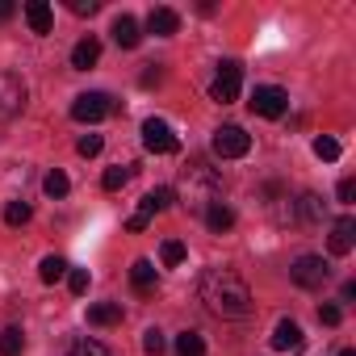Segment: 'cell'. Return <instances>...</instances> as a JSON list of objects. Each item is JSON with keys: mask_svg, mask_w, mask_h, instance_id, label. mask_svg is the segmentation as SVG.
Instances as JSON below:
<instances>
[{"mask_svg": "<svg viewBox=\"0 0 356 356\" xmlns=\"http://www.w3.org/2000/svg\"><path fill=\"white\" fill-rule=\"evenodd\" d=\"M197 293H202L206 310L218 318H248L252 314V289L235 268H206Z\"/></svg>", "mask_w": 356, "mask_h": 356, "instance_id": "6da1fadb", "label": "cell"}, {"mask_svg": "<svg viewBox=\"0 0 356 356\" xmlns=\"http://www.w3.org/2000/svg\"><path fill=\"white\" fill-rule=\"evenodd\" d=\"M218 193H222L218 172L206 168L202 159H193V163L181 172V197H185V206H189L193 214H206V210L218 202Z\"/></svg>", "mask_w": 356, "mask_h": 356, "instance_id": "7a4b0ae2", "label": "cell"}, {"mask_svg": "<svg viewBox=\"0 0 356 356\" xmlns=\"http://www.w3.org/2000/svg\"><path fill=\"white\" fill-rule=\"evenodd\" d=\"M239 88H243V67H239L235 59L218 63L214 84H210V97H214L218 105H231V101H239Z\"/></svg>", "mask_w": 356, "mask_h": 356, "instance_id": "3957f363", "label": "cell"}, {"mask_svg": "<svg viewBox=\"0 0 356 356\" xmlns=\"http://www.w3.org/2000/svg\"><path fill=\"white\" fill-rule=\"evenodd\" d=\"M143 147L151 155H172V151H181V138H176V130L163 118H147L143 122Z\"/></svg>", "mask_w": 356, "mask_h": 356, "instance_id": "277c9868", "label": "cell"}, {"mask_svg": "<svg viewBox=\"0 0 356 356\" xmlns=\"http://www.w3.org/2000/svg\"><path fill=\"white\" fill-rule=\"evenodd\" d=\"M210 147H214V155H218V159H239V155H248V151H252V134H248L243 126H218Z\"/></svg>", "mask_w": 356, "mask_h": 356, "instance_id": "5b68a950", "label": "cell"}, {"mask_svg": "<svg viewBox=\"0 0 356 356\" xmlns=\"http://www.w3.org/2000/svg\"><path fill=\"white\" fill-rule=\"evenodd\" d=\"M26 109V80L13 72H0V122H13Z\"/></svg>", "mask_w": 356, "mask_h": 356, "instance_id": "8992f818", "label": "cell"}, {"mask_svg": "<svg viewBox=\"0 0 356 356\" xmlns=\"http://www.w3.org/2000/svg\"><path fill=\"white\" fill-rule=\"evenodd\" d=\"M327 277H331V268H327L323 256H298V260L289 264V281L302 285V289H318Z\"/></svg>", "mask_w": 356, "mask_h": 356, "instance_id": "52a82bcc", "label": "cell"}, {"mask_svg": "<svg viewBox=\"0 0 356 356\" xmlns=\"http://www.w3.org/2000/svg\"><path fill=\"white\" fill-rule=\"evenodd\" d=\"M248 105H252V113H260V118H281V113L289 109V92L277 88V84H260Z\"/></svg>", "mask_w": 356, "mask_h": 356, "instance_id": "ba28073f", "label": "cell"}, {"mask_svg": "<svg viewBox=\"0 0 356 356\" xmlns=\"http://www.w3.org/2000/svg\"><path fill=\"white\" fill-rule=\"evenodd\" d=\"M109 113H113V97L109 92H80L72 101V118L76 122H101Z\"/></svg>", "mask_w": 356, "mask_h": 356, "instance_id": "9c48e42d", "label": "cell"}, {"mask_svg": "<svg viewBox=\"0 0 356 356\" xmlns=\"http://www.w3.org/2000/svg\"><path fill=\"white\" fill-rule=\"evenodd\" d=\"M327 248H331V256H348L352 248H356V218H335L331 222V239H327Z\"/></svg>", "mask_w": 356, "mask_h": 356, "instance_id": "30bf717a", "label": "cell"}, {"mask_svg": "<svg viewBox=\"0 0 356 356\" xmlns=\"http://www.w3.org/2000/svg\"><path fill=\"white\" fill-rule=\"evenodd\" d=\"M147 30L155 38H172L176 30H181V13H176V9H151L147 13Z\"/></svg>", "mask_w": 356, "mask_h": 356, "instance_id": "8fae6325", "label": "cell"}, {"mask_svg": "<svg viewBox=\"0 0 356 356\" xmlns=\"http://www.w3.org/2000/svg\"><path fill=\"white\" fill-rule=\"evenodd\" d=\"M97 59H101V38H80L76 47H72V67L76 72H88V67H97Z\"/></svg>", "mask_w": 356, "mask_h": 356, "instance_id": "7c38bea8", "label": "cell"}, {"mask_svg": "<svg viewBox=\"0 0 356 356\" xmlns=\"http://www.w3.org/2000/svg\"><path fill=\"white\" fill-rule=\"evenodd\" d=\"M26 22H30L34 34H51L55 30V13H51L47 0H30V5H26Z\"/></svg>", "mask_w": 356, "mask_h": 356, "instance_id": "4fadbf2b", "label": "cell"}, {"mask_svg": "<svg viewBox=\"0 0 356 356\" xmlns=\"http://www.w3.org/2000/svg\"><path fill=\"white\" fill-rule=\"evenodd\" d=\"M113 42H118L122 51H134V47L143 42V34H138V22H134L130 13H122V17L113 22Z\"/></svg>", "mask_w": 356, "mask_h": 356, "instance_id": "5bb4252c", "label": "cell"}, {"mask_svg": "<svg viewBox=\"0 0 356 356\" xmlns=\"http://www.w3.org/2000/svg\"><path fill=\"white\" fill-rule=\"evenodd\" d=\"M273 348L277 352H289V348H302V327L293 318H281L277 331H273Z\"/></svg>", "mask_w": 356, "mask_h": 356, "instance_id": "9a60e30c", "label": "cell"}, {"mask_svg": "<svg viewBox=\"0 0 356 356\" xmlns=\"http://www.w3.org/2000/svg\"><path fill=\"white\" fill-rule=\"evenodd\" d=\"M293 218H298V222H306V227H310V222H323V197H318V193H302V197H298V214H293Z\"/></svg>", "mask_w": 356, "mask_h": 356, "instance_id": "2e32d148", "label": "cell"}, {"mask_svg": "<svg viewBox=\"0 0 356 356\" xmlns=\"http://www.w3.org/2000/svg\"><path fill=\"white\" fill-rule=\"evenodd\" d=\"M206 227H210L214 235L231 231V227H235V210H231V206H222V202H214V206L206 210Z\"/></svg>", "mask_w": 356, "mask_h": 356, "instance_id": "e0dca14e", "label": "cell"}, {"mask_svg": "<svg viewBox=\"0 0 356 356\" xmlns=\"http://www.w3.org/2000/svg\"><path fill=\"white\" fill-rule=\"evenodd\" d=\"M130 176H134V163H113V168L101 176V185H105V193H118L122 185H130Z\"/></svg>", "mask_w": 356, "mask_h": 356, "instance_id": "ac0fdd59", "label": "cell"}, {"mask_svg": "<svg viewBox=\"0 0 356 356\" xmlns=\"http://www.w3.org/2000/svg\"><path fill=\"white\" fill-rule=\"evenodd\" d=\"M88 323H92V327H109V323H122V306H118V302H101V306H88Z\"/></svg>", "mask_w": 356, "mask_h": 356, "instance_id": "d6986e66", "label": "cell"}, {"mask_svg": "<svg viewBox=\"0 0 356 356\" xmlns=\"http://www.w3.org/2000/svg\"><path fill=\"white\" fill-rule=\"evenodd\" d=\"M22 348H26L22 327H5V331H0V356H22Z\"/></svg>", "mask_w": 356, "mask_h": 356, "instance_id": "ffe728a7", "label": "cell"}, {"mask_svg": "<svg viewBox=\"0 0 356 356\" xmlns=\"http://www.w3.org/2000/svg\"><path fill=\"white\" fill-rule=\"evenodd\" d=\"M176 352H181V356H206V339L197 331H181V335H176Z\"/></svg>", "mask_w": 356, "mask_h": 356, "instance_id": "44dd1931", "label": "cell"}, {"mask_svg": "<svg viewBox=\"0 0 356 356\" xmlns=\"http://www.w3.org/2000/svg\"><path fill=\"white\" fill-rule=\"evenodd\" d=\"M159 264H163V268L185 264V243H181V239H163V248H159Z\"/></svg>", "mask_w": 356, "mask_h": 356, "instance_id": "7402d4cb", "label": "cell"}, {"mask_svg": "<svg viewBox=\"0 0 356 356\" xmlns=\"http://www.w3.org/2000/svg\"><path fill=\"white\" fill-rule=\"evenodd\" d=\"M38 277H42L47 285H55L59 277H67V260H63V256H47V260L38 264Z\"/></svg>", "mask_w": 356, "mask_h": 356, "instance_id": "603a6c76", "label": "cell"}, {"mask_svg": "<svg viewBox=\"0 0 356 356\" xmlns=\"http://www.w3.org/2000/svg\"><path fill=\"white\" fill-rule=\"evenodd\" d=\"M130 281H134L138 289H151V285H155V264H151V260H134V264H130Z\"/></svg>", "mask_w": 356, "mask_h": 356, "instance_id": "cb8c5ba5", "label": "cell"}, {"mask_svg": "<svg viewBox=\"0 0 356 356\" xmlns=\"http://www.w3.org/2000/svg\"><path fill=\"white\" fill-rule=\"evenodd\" d=\"M42 189H47V197H67V189H72V181L55 168V172H47V181H42Z\"/></svg>", "mask_w": 356, "mask_h": 356, "instance_id": "d4e9b609", "label": "cell"}, {"mask_svg": "<svg viewBox=\"0 0 356 356\" xmlns=\"http://www.w3.org/2000/svg\"><path fill=\"white\" fill-rule=\"evenodd\" d=\"M314 155H318L323 163H335V159H339V143H335L331 134H318V138H314Z\"/></svg>", "mask_w": 356, "mask_h": 356, "instance_id": "484cf974", "label": "cell"}, {"mask_svg": "<svg viewBox=\"0 0 356 356\" xmlns=\"http://www.w3.org/2000/svg\"><path fill=\"white\" fill-rule=\"evenodd\" d=\"M67 356H113L101 339H80V343H72V352Z\"/></svg>", "mask_w": 356, "mask_h": 356, "instance_id": "4316f807", "label": "cell"}, {"mask_svg": "<svg viewBox=\"0 0 356 356\" xmlns=\"http://www.w3.org/2000/svg\"><path fill=\"white\" fill-rule=\"evenodd\" d=\"M30 214H34V210H30L26 202H9V210H5V222H9V227H26V222H30Z\"/></svg>", "mask_w": 356, "mask_h": 356, "instance_id": "83f0119b", "label": "cell"}, {"mask_svg": "<svg viewBox=\"0 0 356 356\" xmlns=\"http://www.w3.org/2000/svg\"><path fill=\"white\" fill-rule=\"evenodd\" d=\"M155 218V206L143 197V206H138V214H130V222H126V231H147V222Z\"/></svg>", "mask_w": 356, "mask_h": 356, "instance_id": "f1b7e54d", "label": "cell"}, {"mask_svg": "<svg viewBox=\"0 0 356 356\" xmlns=\"http://www.w3.org/2000/svg\"><path fill=\"white\" fill-rule=\"evenodd\" d=\"M163 343H168V339H163V331H159V327H147V331H143V352H147V356H159V352H163Z\"/></svg>", "mask_w": 356, "mask_h": 356, "instance_id": "f546056e", "label": "cell"}, {"mask_svg": "<svg viewBox=\"0 0 356 356\" xmlns=\"http://www.w3.org/2000/svg\"><path fill=\"white\" fill-rule=\"evenodd\" d=\"M101 147H105V138H101V134H84V138L76 143V151H80L84 159H92V155H101Z\"/></svg>", "mask_w": 356, "mask_h": 356, "instance_id": "4dcf8cb0", "label": "cell"}, {"mask_svg": "<svg viewBox=\"0 0 356 356\" xmlns=\"http://www.w3.org/2000/svg\"><path fill=\"white\" fill-rule=\"evenodd\" d=\"M318 323H323V327H339V323H343V310H339L335 302H327V306H318Z\"/></svg>", "mask_w": 356, "mask_h": 356, "instance_id": "1f68e13d", "label": "cell"}, {"mask_svg": "<svg viewBox=\"0 0 356 356\" xmlns=\"http://www.w3.org/2000/svg\"><path fill=\"white\" fill-rule=\"evenodd\" d=\"M67 9H72L76 17H92V13L101 9V0H67Z\"/></svg>", "mask_w": 356, "mask_h": 356, "instance_id": "d6a6232c", "label": "cell"}, {"mask_svg": "<svg viewBox=\"0 0 356 356\" xmlns=\"http://www.w3.org/2000/svg\"><path fill=\"white\" fill-rule=\"evenodd\" d=\"M172 197H176L172 189H151V193H147V202L155 206V214H159V210H168V206H172Z\"/></svg>", "mask_w": 356, "mask_h": 356, "instance_id": "836d02e7", "label": "cell"}, {"mask_svg": "<svg viewBox=\"0 0 356 356\" xmlns=\"http://www.w3.org/2000/svg\"><path fill=\"white\" fill-rule=\"evenodd\" d=\"M67 285H72V293H84V289H88V273H84V268L67 273Z\"/></svg>", "mask_w": 356, "mask_h": 356, "instance_id": "e575fe53", "label": "cell"}, {"mask_svg": "<svg viewBox=\"0 0 356 356\" xmlns=\"http://www.w3.org/2000/svg\"><path fill=\"white\" fill-rule=\"evenodd\" d=\"M352 197H356V181H339V202L348 206Z\"/></svg>", "mask_w": 356, "mask_h": 356, "instance_id": "d590c367", "label": "cell"}, {"mask_svg": "<svg viewBox=\"0 0 356 356\" xmlns=\"http://www.w3.org/2000/svg\"><path fill=\"white\" fill-rule=\"evenodd\" d=\"M339 298H343V302H352V298H356V281H343V289H339Z\"/></svg>", "mask_w": 356, "mask_h": 356, "instance_id": "8d00e7d4", "label": "cell"}, {"mask_svg": "<svg viewBox=\"0 0 356 356\" xmlns=\"http://www.w3.org/2000/svg\"><path fill=\"white\" fill-rule=\"evenodd\" d=\"M13 17V5H9V0H0V22H9Z\"/></svg>", "mask_w": 356, "mask_h": 356, "instance_id": "74e56055", "label": "cell"}, {"mask_svg": "<svg viewBox=\"0 0 356 356\" xmlns=\"http://www.w3.org/2000/svg\"><path fill=\"white\" fill-rule=\"evenodd\" d=\"M339 356H356V352H352V348H343V352H339Z\"/></svg>", "mask_w": 356, "mask_h": 356, "instance_id": "f35d334b", "label": "cell"}]
</instances>
